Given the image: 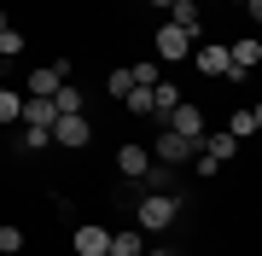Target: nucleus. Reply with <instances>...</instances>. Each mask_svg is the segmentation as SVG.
<instances>
[{"mask_svg": "<svg viewBox=\"0 0 262 256\" xmlns=\"http://www.w3.org/2000/svg\"><path fill=\"white\" fill-rule=\"evenodd\" d=\"M169 24H175V29H187V35H192V47H198V35H204V18H198V0H175V6H169Z\"/></svg>", "mask_w": 262, "mask_h": 256, "instance_id": "nucleus-11", "label": "nucleus"}, {"mask_svg": "<svg viewBox=\"0 0 262 256\" xmlns=\"http://www.w3.org/2000/svg\"><path fill=\"white\" fill-rule=\"evenodd\" d=\"M53 140H58V146H70V152H76V146H88V140H94V128H88V111H82V117H58V123H53Z\"/></svg>", "mask_w": 262, "mask_h": 256, "instance_id": "nucleus-8", "label": "nucleus"}, {"mask_svg": "<svg viewBox=\"0 0 262 256\" xmlns=\"http://www.w3.org/2000/svg\"><path fill=\"white\" fill-rule=\"evenodd\" d=\"M0 250L18 256V250H24V227H12V221H6V227H0Z\"/></svg>", "mask_w": 262, "mask_h": 256, "instance_id": "nucleus-24", "label": "nucleus"}, {"mask_svg": "<svg viewBox=\"0 0 262 256\" xmlns=\"http://www.w3.org/2000/svg\"><path fill=\"white\" fill-rule=\"evenodd\" d=\"M18 117H24V128H53V123H58L53 99H24V105H18Z\"/></svg>", "mask_w": 262, "mask_h": 256, "instance_id": "nucleus-13", "label": "nucleus"}, {"mask_svg": "<svg viewBox=\"0 0 262 256\" xmlns=\"http://www.w3.org/2000/svg\"><path fill=\"white\" fill-rule=\"evenodd\" d=\"M0 29H6V12H0Z\"/></svg>", "mask_w": 262, "mask_h": 256, "instance_id": "nucleus-26", "label": "nucleus"}, {"mask_svg": "<svg viewBox=\"0 0 262 256\" xmlns=\"http://www.w3.org/2000/svg\"><path fill=\"white\" fill-rule=\"evenodd\" d=\"M105 256H146V239H140V227H122V233H111Z\"/></svg>", "mask_w": 262, "mask_h": 256, "instance_id": "nucleus-14", "label": "nucleus"}, {"mask_svg": "<svg viewBox=\"0 0 262 256\" xmlns=\"http://www.w3.org/2000/svg\"><path fill=\"white\" fill-rule=\"evenodd\" d=\"M187 53H192V35H187V29H175V24H158V58H163V64H181Z\"/></svg>", "mask_w": 262, "mask_h": 256, "instance_id": "nucleus-5", "label": "nucleus"}, {"mask_svg": "<svg viewBox=\"0 0 262 256\" xmlns=\"http://www.w3.org/2000/svg\"><path fill=\"white\" fill-rule=\"evenodd\" d=\"M175 216H181V198H175V192H146V198H140V210H134L140 233H163Z\"/></svg>", "mask_w": 262, "mask_h": 256, "instance_id": "nucleus-1", "label": "nucleus"}, {"mask_svg": "<svg viewBox=\"0 0 262 256\" xmlns=\"http://www.w3.org/2000/svg\"><path fill=\"white\" fill-rule=\"evenodd\" d=\"M18 105H24L18 87H0V123H18Z\"/></svg>", "mask_w": 262, "mask_h": 256, "instance_id": "nucleus-19", "label": "nucleus"}, {"mask_svg": "<svg viewBox=\"0 0 262 256\" xmlns=\"http://www.w3.org/2000/svg\"><path fill=\"white\" fill-rule=\"evenodd\" d=\"M163 128H175V134H187V140H204V111H198V105H187V99H181L175 111L163 117Z\"/></svg>", "mask_w": 262, "mask_h": 256, "instance_id": "nucleus-6", "label": "nucleus"}, {"mask_svg": "<svg viewBox=\"0 0 262 256\" xmlns=\"http://www.w3.org/2000/svg\"><path fill=\"white\" fill-rule=\"evenodd\" d=\"M105 245H111V227H99V221L76 227V256H105Z\"/></svg>", "mask_w": 262, "mask_h": 256, "instance_id": "nucleus-9", "label": "nucleus"}, {"mask_svg": "<svg viewBox=\"0 0 262 256\" xmlns=\"http://www.w3.org/2000/svg\"><path fill=\"white\" fill-rule=\"evenodd\" d=\"M198 152H204V157H215V163H227V157L239 152V140H233V134H227V128H210L204 140H198Z\"/></svg>", "mask_w": 262, "mask_h": 256, "instance_id": "nucleus-12", "label": "nucleus"}, {"mask_svg": "<svg viewBox=\"0 0 262 256\" xmlns=\"http://www.w3.org/2000/svg\"><path fill=\"white\" fill-rule=\"evenodd\" d=\"M151 6H163V12H169V6H175V0H151Z\"/></svg>", "mask_w": 262, "mask_h": 256, "instance_id": "nucleus-25", "label": "nucleus"}, {"mask_svg": "<svg viewBox=\"0 0 262 256\" xmlns=\"http://www.w3.org/2000/svg\"><path fill=\"white\" fill-rule=\"evenodd\" d=\"M18 146H24V152H41V146H53V128H24Z\"/></svg>", "mask_w": 262, "mask_h": 256, "instance_id": "nucleus-20", "label": "nucleus"}, {"mask_svg": "<svg viewBox=\"0 0 262 256\" xmlns=\"http://www.w3.org/2000/svg\"><path fill=\"white\" fill-rule=\"evenodd\" d=\"M53 111H58V117H82V111H88L82 87H70V82H64V87H58V94H53Z\"/></svg>", "mask_w": 262, "mask_h": 256, "instance_id": "nucleus-16", "label": "nucleus"}, {"mask_svg": "<svg viewBox=\"0 0 262 256\" xmlns=\"http://www.w3.org/2000/svg\"><path fill=\"white\" fill-rule=\"evenodd\" d=\"M117 175L146 180V175H151V152H146V146H122V152H117Z\"/></svg>", "mask_w": 262, "mask_h": 256, "instance_id": "nucleus-10", "label": "nucleus"}, {"mask_svg": "<svg viewBox=\"0 0 262 256\" xmlns=\"http://www.w3.org/2000/svg\"><path fill=\"white\" fill-rule=\"evenodd\" d=\"M128 76H134V87H151V82H163V70L151 64V58H140V64H134Z\"/></svg>", "mask_w": 262, "mask_h": 256, "instance_id": "nucleus-21", "label": "nucleus"}, {"mask_svg": "<svg viewBox=\"0 0 262 256\" xmlns=\"http://www.w3.org/2000/svg\"><path fill=\"white\" fill-rule=\"evenodd\" d=\"M64 82H70V58H58V64H41V70H29V76H24V99H53Z\"/></svg>", "mask_w": 262, "mask_h": 256, "instance_id": "nucleus-3", "label": "nucleus"}, {"mask_svg": "<svg viewBox=\"0 0 262 256\" xmlns=\"http://www.w3.org/2000/svg\"><path fill=\"white\" fill-rule=\"evenodd\" d=\"M122 111H134V117H151V87H128V94H122Z\"/></svg>", "mask_w": 262, "mask_h": 256, "instance_id": "nucleus-18", "label": "nucleus"}, {"mask_svg": "<svg viewBox=\"0 0 262 256\" xmlns=\"http://www.w3.org/2000/svg\"><path fill=\"white\" fill-rule=\"evenodd\" d=\"M256 64H262V41L256 35H233V41H227V76L222 82H245Z\"/></svg>", "mask_w": 262, "mask_h": 256, "instance_id": "nucleus-2", "label": "nucleus"}, {"mask_svg": "<svg viewBox=\"0 0 262 256\" xmlns=\"http://www.w3.org/2000/svg\"><path fill=\"white\" fill-rule=\"evenodd\" d=\"M187 58H192L198 70H204V76H227V47H222V41H198Z\"/></svg>", "mask_w": 262, "mask_h": 256, "instance_id": "nucleus-7", "label": "nucleus"}, {"mask_svg": "<svg viewBox=\"0 0 262 256\" xmlns=\"http://www.w3.org/2000/svg\"><path fill=\"white\" fill-rule=\"evenodd\" d=\"M256 128H262V111H256V105H245V111H233V123H227V134H233V140H251Z\"/></svg>", "mask_w": 262, "mask_h": 256, "instance_id": "nucleus-17", "label": "nucleus"}, {"mask_svg": "<svg viewBox=\"0 0 262 256\" xmlns=\"http://www.w3.org/2000/svg\"><path fill=\"white\" fill-rule=\"evenodd\" d=\"M128 87H134V76H128V70H111V76H105V94H111L117 105H122V94H128Z\"/></svg>", "mask_w": 262, "mask_h": 256, "instance_id": "nucleus-22", "label": "nucleus"}, {"mask_svg": "<svg viewBox=\"0 0 262 256\" xmlns=\"http://www.w3.org/2000/svg\"><path fill=\"white\" fill-rule=\"evenodd\" d=\"M192 157H198V140H187V134H175V128L158 134V157L151 163H192Z\"/></svg>", "mask_w": 262, "mask_h": 256, "instance_id": "nucleus-4", "label": "nucleus"}, {"mask_svg": "<svg viewBox=\"0 0 262 256\" xmlns=\"http://www.w3.org/2000/svg\"><path fill=\"white\" fill-rule=\"evenodd\" d=\"M233 6H245V0H233Z\"/></svg>", "mask_w": 262, "mask_h": 256, "instance_id": "nucleus-27", "label": "nucleus"}, {"mask_svg": "<svg viewBox=\"0 0 262 256\" xmlns=\"http://www.w3.org/2000/svg\"><path fill=\"white\" fill-rule=\"evenodd\" d=\"M18 53H24V35L6 24V29H0V58H18Z\"/></svg>", "mask_w": 262, "mask_h": 256, "instance_id": "nucleus-23", "label": "nucleus"}, {"mask_svg": "<svg viewBox=\"0 0 262 256\" xmlns=\"http://www.w3.org/2000/svg\"><path fill=\"white\" fill-rule=\"evenodd\" d=\"M175 105H181V87L175 82H151V117H158V123L175 111Z\"/></svg>", "mask_w": 262, "mask_h": 256, "instance_id": "nucleus-15", "label": "nucleus"}]
</instances>
